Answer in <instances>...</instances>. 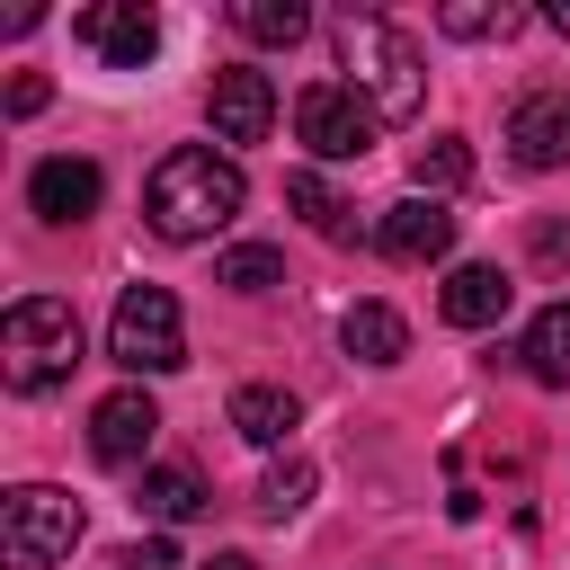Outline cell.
Returning <instances> with one entry per match:
<instances>
[{
    "mask_svg": "<svg viewBox=\"0 0 570 570\" xmlns=\"http://www.w3.org/2000/svg\"><path fill=\"white\" fill-rule=\"evenodd\" d=\"M543 18H552V27H561V36H570V0H552V9H543Z\"/></svg>",
    "mask_w": 570,
    "mask_h": 570,
    "instance_id": "28",
    "label": "cell"
},
{
    "mask_svg": "<svg viewBox=\"0 0 570 570\" xmlns=\"http://www.w3.org/2000/svg\"><path fill=\"white\" fill-rule=\"evenodd\" d=\"M285 205L321 232V240H356V223H347V196L321 178V169H285Z\"/></svg>",
    "mask_w": 570,
    "mask_h": 570,
    "instance_id": "17",
    "label": "cell"
},
{
    "mask_svg": "<svg viewBox=\"0 0 570 570\" xmlns=\"http://www.w3.org/2000/svg\"><path fill=\"white\" fill-rule=\"evenodd\" d=\"M525 240H534V258H543V267H570V223H552V214H543Z\"/></svg>",
    "mask_w": 570,
    "mask_h": 570,
    "instance_id": "24",
    "label": "cell"
},
{
    "mask_svg": "<svg viewBox=\"0 0 570 570\" xmlns=\"http://www.w3.org/2000/svg\"><path fill=\"white\" fill-rule=\"evenodd\" d=\"M285 276V258L267 249V240H240V249H223V267H214V285H232V294H267Z\"/></svg>",
    "mask_w": 570,
    "mask_h": 570,
    "instance_id": "22",
    "label": "cell"
},
{
    "mask_svg": "<svg viewBox=\"0 0 570 570\" xmlns=\"http://www.w3.org/2000/svg\"><path fill=\"white\" fill-rule=\"evenodd\" d=\"M508 160L517 169H570V89H534L508 107Z\"/></svg>",
    "mask_w": 570,
    "mask_h": 570,
    "instance_id": "10",
    "label": "cell"
},
{
    "mask_svg": "<svg viewBox=\"0 0 570 570\" xmlns=\"http://www.w3.org/2000/svg\"><path fill=\"white\" fill-rule=\"evenodd\" d=\"M240 205H249V178H240V160L214 151V142H178V151L142 178V223H151L160 240H214Z\"/></svg>",
    "mask_w": 570,
    "mask_h": 570,
    "instance_id": "1",
    "label": "cell"
},
{
    "mask_svg": "<svg viewBox=\"0 0 570 570\" xmlns=\"http://www.w3.org/2000/svg\"><path fill=\"white\" fill-rule=\"evenodd\" d=\"M374 249L383 258H401V267H428V258H445L454 249V214L436 205V196H401V205H383V223H374Z\"/></svg>",
    "mask_w": 570,
    "mask_h": 570,
    "instance_id": "11",
    "label": "cell"
},
{
    "mask_svg": "<svg viewBox=\"0 0 570 570\" xmlns=\"http://www.w3.org/2000/svg\"><path fill=\"white\" fill-rule=\"evenodd\" d=\"M205 570H258V561H249V552H214Z\"/></svg>",
    "mask_w": 570,
    "mask_h": 570,
    "instance_id": "27",
    "label": "cell"
},
{
    "mask_svg": "<svg viewBox=\"0 0 570 570\" xmlns=\"http://www.w3.org/2000/svg\"><path fill=\"white\" fill-rule=\"evenodd\" d=\"M205 116H214V142H267L276 125V80L249 71V62H223L205 80Z\"/></svg>",
    "mask_w": 570,
    "mask_h": 570,
    "instance_id": "8",
    "label": "cell"
},
{
    "mask_svg": "<svg viewBox=\"0 0 570 570\" xmlns=\"http://www.w3.org/2000/svg\"><path fill=\"white\" fill-rule=\"evenodd\" d=\"M508 303H517V285H508L490 258H463V267L445 276V294H436V312H445L454 330H490V321H508Z\"/></svg>",
    "mask_w": 570,
    "mask_h": 570,
    "instance_id": "13",
    "label": "cell"
},
{
    "mask_svg": "<svg viewBox=\"0 0 570 570\" xmlns=\"http://www.w3.org/2000/svg\"><path fill=\"white\" fill-rule=\"evenodd\" d=\"M98 196H107V169H98L89 151H53V160L27 169V205H36L45 223H89Z\"/></svg>",
    "mask_w": 570,
    "mask_h": 570,
    "instance_id": "9",
    "label": "cell"
},
{
    "mask_svg": "<svg viewBox=\"0 0 570 570\" xmlns=\"http://www.w3.org/2000/svg\"><path fill=\"white\" fill-rule=\"evenodd\" d=\"M232 27L249 45H303L312 36V9L303 0H232Z\"/></svg>",
    "mask_w": 570,
    "mask_h": 570,
    "instance_id": "19",
    "label": "cell"
},
{
    "mask_svg": "<svg viewBox=\"0 0 570 570\" xmlns=\"http://www.w3.org/2000/svg\"><path fill=\"white\" fill-rule=\"evenodd\" d=\"M338 347H347L356 365H401V356H410V321H401L392 303H347Z\"/></svg>",
    "mask_w": 570,
    "mask_h": 570,
    "instance_id": "14",
    "label": "cell"
},
{
    "mask_svg": "<svg viewBox=\"0 0 570 570\" xmlns=\"http://www.w3.org/2000/svg\"><path fill=\"white\" fill-rule=\"evenodd\" d=\"M71 543H80V499H71V490L18 481V490L0 499V552H9V570H53Z\"/></svg>",
    "mask_w": 570,
    "mask_h": 570,
    "instance_id": "5",
    "label": "cell"
},
{
    "mask_svg": "<svg viewBox=\"0 0 570 570\" xmlns=\"http://www.w3.org/2000/svg\"><path fill=\"white\" fill-rule=\"evenodd\" d=\"M71 36H80L107 71H142V62L160 53V18H151L142 0H98V9L71 18Z\"/></svg>",
    "mask_w": 570,
    "mask_h": 570,
    "instance_id": "7",
    "label": "cell"
},
{
    "mask_svg": "<svg viewBox=\"0 0 570 570\" xmlns=\"http://www.w3.org/2000/svg\"><path fill=\"white\" fill-rule=\"evenodd\" d=\"M107 356H116L125 374H178V365H187L178 294H169V285H125L116 312H107Z\"/></svg>",
    "mask_w": 570,
    "mask_h": 570,
    "instance_id": "4",
    "label": "cell"
},
{
    "mask_svg": "<svg viewBox=\"0 0 570 570\" xmlns=\"http://www.w3.org/2000/svg\"><path fill=\"white\" fill-rule=\"evenodd\" d=\"M436 27H445V36H472V45H490V36H517L525 18H517L508 0H499V9H490V0H445V9H436Z\"/></svg>",
    "mask_w": 570,
    "mask_h": 570,
    "instance_id": "21",
    "label": "cell"
},
{
    "mask_svg": "<svg viewBox=\"0 0 570 570\" xmlns=\"http://www.w3.org/2000/svg\"><path fill=\"white\" fill-rule=\"evenodd\" d=\"M45 98H53V80H45V71H18V80H9V116H36Z\"/></svg>",
    "mask_w": 570,
    "mask_h": 570,
    "instance_id": "25",
    "label": "cell"
},
{
    "mask_svg": "<svg viewBox=\"0 0 570 570\" xmlns=\"http://www.w3.org/2000/svg\"><path fill=\"white\" fill-rule=\"evenodd\" d=\"M338 62H347V89L374 107V125H410V116H419L428 62H419L410 27L374 18V9H347V18H338Z\"/></svg>",
    "mask_w": 570,
    "mask_h": 570,
    "instance_id": "2",
    "label": "cell"
},
{
    "mask_svg": "<svg viewBox=\"0 0 570 570\" xmlns=\"http://www.w3.org/2000/svg\"><path fill=\"white\" fill-rule=\"evenodd\" d=\"M80 365V312L62 294H18L0 321V383L9 392H53Z\"/></svg>",
    "mask_w": 570,
    "mask_h": 570,
    "instance_id": "3",
    "label": "cell"
},
{
    "mask_svg": "<svg viewBox=\"0 0 570 570\" xmlns=\"http://www.w3.org/2000/svg\"><path fill=\"white\" fill-rule=\"evenodd\" d=\"M294 142L312 160H365L374 151V107L347 89V80H312L294 98Z\"/></svg>",
    "mask_w": 570,
    "mask_h": 570,
    "instance_id": "6",
    "label": "cell"
},
{
    "mask_svg": "<svg viewBox=\"0 0 570 570\" xmlns=\"http://www.w3.org/2000/svg\"><path fill=\"white\" fill-rule=\"evenodd\" d=\"M410 178H419V196H454V187L472 178V151H463V134H428V142L410 151Z\"/></svg>",
    "mask_w": 570,
    "mask_h": 570,
    "instance_id": "20",
    "label": "cell"
},
{
    "mask_svg": "<svg viewBox=\"0 0 570 570\" xmlns=\"http://www.w3.org/2000/svg\"><path fill=\"white\" fill-rule=\"evenodd\" d=\"M107 570H178V552H169V543H125Z\"/></svg>",
    "mask_w": 570,
    "mask_h": 570,
    "instance_id": "26",
    "label": "cell"
},
{
    "mask_svg": "<svg viewBox=\"0 0 570 570\" xmlns=\"http://www.w3.org/2000/svg\"><path fill=\"white\" fill-rule=\"evenodd\" d=\"M312 481H321V472H312L303 454H285V463H276V472L258 481V517H294V508L312 499Z\"/></svg>",
    "mask_w": 570,
    "mask_h": 570,
    "instance_id": "23",
    "label": "cell"
},
{
    "mask_svg": "<svg viewBox=\"0 0 570 570\" xmlns=\"http://www.w3.org/2000/svg\"><path fill=\"white\" fill-rule=\"evenodd\" d=\"M232 428H240L249 445H285V436L303 428V401H294L285 383H240V392H232Z\"/></svg>",
    "mask_w": 570,
    "mask_h": 570,
    "instance_id": "15",
    "label": "cell"
},
{
    "mask_svg": "<svg viewBox=\"0 0 570 570\" xmlns=\"http://www.w3.org/2000/svg\"><path fill=\"white\" fill-rule=\"evenodd\" d=\"M517 356H525V374H534V383H570V294H561V303H543V312L525 321Z\"/></svg>",
    "mask_w": 570,
    "mask_h": 570,
    "instance_id": "16",
    "label": "cell"
},
{
    "mask_svg": "<svg viewBox=\"0 0 570 570\" xmlns=\"http://www.w3.org/2000/svg\"><path fill=\"white\" fill-rule=\"evenodd\" d=\"M134 508H142V517H160V525H187V517L205 508V481H196L187 463H151V472H142V490H134Z\"/></svg>",
    "mask_w": 570,
    "mask_h": 570,
    "instance_id": "18",
    "label": "cell"
},
{
    "mask_svg": "<svg viewBox=\"0 0 570 570\" xmlns=\"http://www.w3.org/2000/svg\"><path fill=\"white\" fill-rule=\"evenodd\" d=\"M151 436H160V410H151V392H142V383H125V392H107V401L89 410V454H98V463H116V472H125V463H142V445H151Z\"/></svg>",
    "mask_w": 570,
    "mask_h": 570,
    "instance_id": "12",
    "label": "cell"
}]
</instances>
